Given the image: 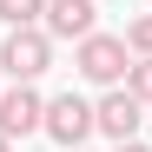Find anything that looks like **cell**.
I'll list each match as a JSON object with an SVG mask.
<instances>
[{
    "instance_id": "obj_1",
    "label": "cell",
    "mask_w": 152,
    "mask_h": 152,
    "mask_svg": "<svg viewBox=\"0 0 152 152\" xmlns=\"http://www.w3.org/2000/svg\"><path fill=\"white\" fill-rule=\"evenodd\" d=\"M73 66H80V80H93V86H119L126 73H132V46L119 33H86L73 46Z\"/></svg>"
},
{
    "instance_id": "obj_7",
    "label": "cell",
    "mask_w": 152,
    "mask_h": 152,
    "mask_svg": "<svg viewBox=\"0 0 152 152\" xmlns=\"http://www.w3.org/2000/svg\"><path fill=\"white\" fill-rule=\"evenodd\" d=\"M0 20L20 33V27H40L46 20V0H0Z\"/></svg>"
},
{
    "instance_id": "obj_2",
    "label": "cell",
    "mask_w": 152,
    "mask_h": 152,
    "mask_svg": "<svg viewBox=\"0 0 152 152\" xmlns=\"http://www.w3.org/2000/svg\"><path fill=\"white\" fill-rule=\"evenodd\" d=\"M0 66L13 73V86H33L46 66H53V40H46L40 27H20V33H7L0 40Z\"/></svg>"
},
{
    "instance_id": "obj_6",
    "label": "cell",
    "mask_w": 152,
    "mask_h": 152,
    "mask_svg": "<svg viewBox=\"0 0 152 152\" xmlns=\"http://www.w3.org/2000/svg\"><path fill=\"white\" fill-rule=\"evenodd\" d=\"M139 99L132 93H106V99H99V106H93V119H99V132H106V139H119V145H132L139 139Z\"/></svg>"
},
{
    "instance_id": "obj_11",
    "label": "cell",
    "mask_w": 152,
    "mask_h": 152,
    "mask_svg": "<svg viewBox=\"0 0 152 152\" xmlns=\"http://www.w3.org/2000/svg\"><path fill=\"white\" fill-rule=\"evenodd\" d=\"M0 152H7V139H0Z\"/></svg>"
},
{
    "instance_id": "obj_10",
    "label": "cell",
    "mask_w": 152,
    "mask_h": 152,
    "mask_svg": "<svg viewBox=\"0 0 152 152\" xmlns=\"http://www.w3.org/2000/svg\"><path fill=\"white\" fill-rule=\"evenodd\" d=\"M119 152H152V145H139V139H132V145H119Z\"/></svg>"
},
{
    "instance_id": "obj_5",
    "label": "cell",
    "mask_w": 152,
    "mask_h": 152,
    "mask_svg": "<svg viewBox=\"0 0 152 152\" xmlns=\"http://www.w3.org/2000/svg\"><path fill=\"white\" fill-rule=\"evenodd\" d=\"M93 0H46V20H40V33L46 40H86L93 33Z\"/></svg>"
},
{
    "instance_id": "obj_4",
    "label": "cell",
    "mask_w": 152,
    "mask_h": 152,
    "mask_svg": "<svg viewBox=\"0 0 152 152\" xmlns=\"http://www.w3.org/2000/svg\"><path fill=\"white\" fill-rule=\"evenodd\" d=\"M40 126H46V99L33 86H7L0 93V139H27Z\"/></svg>"
},
{
    "instance_id": "obj_3",
    "label": "cell",
    "mask_w": 152,
    "mask_h": 152,
    "mask_svg": "<svg viewBox=\"0 0 152 152\" xmlns=\"http://www.w3.org/2000/svg\"><path fill=\"white\" fill-rule=\"evenodd\" d=\"M46 139H60L66 152H80V139L86 132H99V119H93V106L80 93H60V99H46V126H40Z\"/></svg>"
},
{
    "instance_id": "obj_8",
    "label": "cell",
    "mask_w": 152,
    "mask_h": 152,
    "mask_svg": "<svg viewBox=\"0 0 152 152\" xmlns=\"http://www.w3.org/2000/svg\"><path fill=\"white\" fill-rule=\"evenodd\" d=\"M126 93H132L139 106H152V60H132V73H126Z\"/></svg>"
},
{
    "instance_id": "obj_9",
    "label": "cell",
    "mask_w": 152,
    "mask_h": 152,
    "mask_svg": "<svg viewBox=\"0 0 152 152\" xmlns=\"http://www.w3.org/2000/svg\"><path fill=\"white\" fill-rule=\"evenodd\" d=\"M126 46H132L139 60H152V13H139L132 27H126Z\"/></svg>"
}]
</instances>
